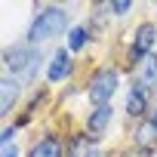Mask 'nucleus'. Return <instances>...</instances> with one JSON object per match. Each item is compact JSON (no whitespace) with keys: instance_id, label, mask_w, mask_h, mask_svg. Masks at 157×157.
<instances>
[{"instance_id":"nucleus-1","label":"nucleus","mask_w":157,"mask_h":157,"mask_svg":"<svg viewBox=\"0 0 157 157\" xmlns=\"http://www.w3.org/2000/svg\"><path fill=\"white\" fill-rule=\"evenodd\" d=\"M65 28V13L62 10H46L37 16V22L31 25V40H46V37H56L59 31Z\"/></svg>"},{"instance_id":"nucleus-2","label":"nucleus","mask_w":157,"mask_h":157,"mask_svg":"<svg viewBox=\"0 0 157 157\" xmlns=\"http://www.w3.org/2000/svg\"><path fill=\"white\" fill-rule=\"evenodd\" d=\"M114 90H117V74L114 71H99L93 80H90V99L96 105H105L114 96Z\"/></svg>"},{"instance_id":"nucleus-3","label":"nucleus","mask_w":157,"mask_h":157,"mask_svg":"<svg viewBox=\"0 0 157 157\" xmlns=\"http://www.w3.org/2000/svg\"><path fill=\"white\" fill-rule=\"evenodd\" d=\"M154 40H157V31H154V25H142L139 31H136V43H132V59H139V56H145L151 46H154Z\"/></svg>"},{"instance_id":"nucleus-4","label":"nucleus","mask_w":157,"mask_h":157,"mask_svg":"<svg viewBox=\"0 0 157 157\" xmlns=\"http://www.w3.org/2000/svg\"><path fill=\"white\" fill-rule=\"evenodd\" d=\"M31 62H37V59L28 46H16L13 52H6V68H13V71H25Z\"/></svg>"},{"instance_id":"nucleus-5","label":"nucleus","mask_w":157,"mask_h":157,"mask_svg":"<svg viewBox=\"0 0 157 157\" xmlns=\"http://www.w3.org/2000/svg\"><path fill=\"white\" fill-rule=\"evenodd\" d=\"M28 157H62V145H59V139H40Z\"/></svg>"},{"instance_id":"nucleus-6","label":"nucleus","mask_w":157,"mask_h":157,"mask_svg":"<svg viewBox=\"0 0 157 157\" xmlns=\"http://www.w3.org/2000/svg\"><path fill=\"white\" fill-rule=\"evenodd\" d=\"M68 71H71V59H68L65 49H59V52L52 56V65H49V80H62Z\"/></svg>"},{"instance_id":"nucleus-7","label":"nucleus","mask_w":157,"mask_h":157,"mask_svg":"<svg viewBox=\"0 0 157 157\" xmlns=\"http://www.w3.org/2000/svg\"><path fill=\"white\" fill-rule=\"evenodd\" d=\"M145 108H148V96H145V90H142V86H136V90L129 93V99H126V111H129L132 117H142V114H145Z\"/></svg>"},{"instance_id":"nucleus-8","label":"nucleus","mask_w":157,"mask_h":157,"mask_svg":"<svg viewBox=\"0 0 157 157\" xmlns=\"http://www.w3.org/2000/svg\"><path fill=\"white\" fill-rule=\"evenodd\" d=\"M108 120H111V108H108V105H99V108L93 111V117H90V132L99 136V132L108 126Z\"/></svg>"},{"instance_id":"nucleus-9","label":"nucleus","mask_w":157,"mask_h":157,"mask_svg":"<svg viewBox=\"0 0 157 157\" xmlns=\"http://www.w3.org/2000/svg\"><path fill=\"white\" fill-rule=\"evenodd\" d=\"M154 80H157V62L154 59H145V68L139 74V86L148 90V86H154Z\"/></svg>"},{"instance_id":"nucleus-10","label":"nucleus","mask_w":157,"mask_h":157,"mask_svg":"<svg viewBox=\"0 0 157 157\" xmlns=\"http://www.w3.org/2000/svg\"><path fill=\"white\" fill-rule=\"evenodd\" d=\"M16 96H19V86L10 80V77H6V80H3V99H0V108H3V114L13 108V102H16Z\"/></svg>"},{"instance_id":"nucleus-11","label":"nucleus","mask_w":157,"mask_h":157,"mask_svg":"<svg viewBox=\"0 0 157 157\" xmlns=\"http://www.w3.org/2000/svg\"><path fill=\"white\" fill-rule=\"evenodd\" d=\"M139 142H142L145 148L154 145V142H157V126H154V123H145V126L139 129Z\"/></svg>"},{"instance_id":"nucleus-12","label":"nucleus","mask_w":157,"mask_h":157,"mask_svg":"<svg viewBox=\"0 0 157 157\" xmlns=\"http://www.w3.org/2000/svg\"><path fill=\"white\" fill-rule=\"evenodd\" d=\"M83 43H86V28H74V31H71V40H68V46H71V49H80Z\"/></svg>"},{"instance_id":"nucleus-13","label":"nucleus","mask_w":157,"mask_h":157,"mask_svg":"<svg viewBox=\"0 0 157 157\" xmlns=\"http://www.w3.org/2000/svg\"><path fill=\"white\" fill-rule=\"evenodd\" d=\"M83 148H86V139H83V136L74 139V145H71V157H83Z\"/></svg>"},{"instance_id":"nucleus-14","label":"nucleus","mask_w":157,"mask_h":157,"mask_svg":"<svg viewBox=\"0 0 157 157\" xmlns=\"http://www.w3.org/2000/svg\"><path fill=\"white\" fill-rule=\"evenodd\" d=\"M111 10H114V13H117V16H120V13H126V10H129V3H126V0H120V3H114V6H111Z\"/></svg>"},{"instance_id":"nucleus-15","label":"nucleus","mask_w":157,"mask_h":157,"mask_svg":"<svg viewBox=\"0 0 157 157\" xmlns=\"http://www.w3.org/2000/svg\"><path fill=\"white\" fill-rule=\"evenodd\" d=\"M3 157H16V148H13L10 142H3Z\"/></svg>"},{"instance_id":"nucleus-16","label":"nucleus","mask_w":157,"mask_h":157,"mask_svg":"<svg viewBox=\"0 0 157 157\" xmlns=\"http://www.w3.org/2000/svg\"><path fill=\"white\" fill-rule=\"evenodd\" d=\"M129 157H148V154H145V151H139V154H129Z\"/></svg>"},{"instance_id":"nucleus-17","label":"nucleus","mask_w":157,"mask_h":157,"mask_svg":"<svg viewBox=\"0 0 157 157\" xmlns=\"http://www.w3.org/2000/svg\"><path fill=\"white\" fill-rule=\"evenodd\" d=\"M151 123H154V126H157V111H154V117H151Z\"/></svg>"},{"instance_id":"nucleus-18","label":"nucleus","mask_w":157,"mask_h":157,"mask_svg":"<svg viewBox=\"0 0 157 157\" xmlns=\"http://www.w3.org/2000/svg\"><path fill=\"white\" fill-rule=\"evenodd\" d=\"M154 157H157V154H154Z\"/></svg>"}]
</instances>
